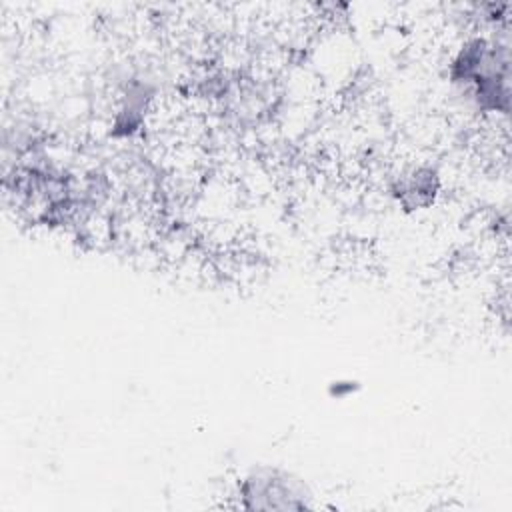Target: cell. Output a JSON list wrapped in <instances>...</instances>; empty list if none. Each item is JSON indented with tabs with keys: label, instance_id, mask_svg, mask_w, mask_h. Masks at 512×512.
Here are the masks:
<instances>
[{
	"label": "cell",
	"instance_id": "6da1fadb",
	"mask_svg": "<svg viewBox=\"0 0 512 512\" xmlns=\"http://www.w3.org/2000/svg\"><path fill=\"white\" fill-rule=\"evenodd\" d=\"M240 506L246 510H304L310 508V490L294 474L260 466L238 484Z\"/></svg>",
	"mask_w": 512,
	"mask_h": 512
},
{
	"label": "cell",
	"instance_id": "7a4b0ae2",
	"mask_svg": "<svg viewBox=\"0 0 512 512\" xmlns=\"http://www.w3.org/2000/svg\"><path fill=\"white\" fill-rule=\"evenodd\" d=\"M438 192L440 176L432 166H414L402 172L392 184V194L406 212L430 206Z\"/></svg>",
	"mask_w": 512,
	"mask_h": 512
}]
</instances>
